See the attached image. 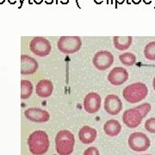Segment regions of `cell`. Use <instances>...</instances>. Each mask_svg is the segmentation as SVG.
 <instances>
[{"instance_id": "cell-1", "label": "cell", "mask_w": 155, "mask_h": 155, "mask_svg": "<svg viewBox=\"0 0 155 155\" xmlns=\"http://www.w3.org/2000/svg\"><path fill=\"white\" fill-rule=\"evenodd\" d=\"M151 110V104L145 103L134 108L128 109L124 111L122 115V121L129 128H135L140 125L143 118Z\"/></svg>"}, {"instance_id": "cell-2", "label": "cell", "mask_w": 155, "mask_h": 155, "mask_svg": "<svg viewBox=\"0 0 155 155\" xmlns=\"http://www.w3.org/2000/svg\"><path fill=\"white\" fill-rule=\"evenodd\" d=\"M49 139L46 132L42 130H35L29 134L28 146L29 152L34 155H42L49 148Z\"/></svg>"}, {"instance_id": "cell-3", "label": "cell", "mask_w": 155, "mask_h": 155, "mask_svg": "<svg viewBox=\"0 0 155 155\" xmlns=\"http://www.w3.org/2000/svg\"><path fill=\"white\" fill-rule=\"evenodd\" d=\"M75 137L69 130H61L55 137V148L59 155H71L74 150Z\"/></svg>"}, {"instance_id": "cell-4", "label": "cell", "mask_w": 155, "mask_h": 155, "mask_svg": "<svg viewBox=\"0 0 155 155\" xmlns=\"http://www.w3.org/2000/svg\"><path fill=\"white\" fill-rule=\"evenodd\" d=\"M148 95V88L144 83L137 82L127 85L122 91L124 99L129 104H137L144 100Z\"/></svg>"}, {"instance_id": "cell-5", "label": "cell", "mask_w": 155, "mask_h": 155, "mask_svg": "<svg viewBox=\"0 0 155 155\" xmlns=\"http://www.w3.org/2000/svg\"><path fill=\"white\" fill-rule=\"evenodd\" d=\"M82 47V41L78 36H61L59 39L57 48L61 53L71 54L78 52Z\"/></svg>"}, {"instance_id": "cell-6", "label": "cell", "mask_w": 155, "mask_h": 155, "mask_svg": "<svg viewBox=\"0 0 155 155\" xmlns=\"http://www.w3.org/2000/svg\"><path fill=\"white\" fill-rule=\"evenodd\" d=\"M128 146L134 152H145L151 146V140L146 134L142 132H134L128 137Z\"/></svg>"}, {"instance_id": "cell-7", "label": "cell", "mask_w": 155, "mask_h": 155, "mask_svg": "<svg viewBox=\"0 0 155 155\" xmlns=\"http://www.w3.org/2000/svg\"><path fill=\"white\" fill-rule=\"evenodd\" d=\"M29 48L34 54L40 57H45L50 54L52 46L48 39L41 36H35L29 42Z\"/></svg>"}, {"instance_id": "cell-8", "label": "cell", "mask_w": 155, "mask_h": 155, "mask_svg": "<svg viewBox=\"0 0 155 155\" xmlns=\"http://www.w3.org/2000/svg\"><path fill=\"white\" fill-rule=\"evenodd\" d=\"M92 63L97 70L104 71L113 65L114 56L110 52H109L107 50L99 51L93 57Z\"/></svg>"}, {"instance_id": "cell-9", "label": "cell", "mask_w": 155, "mask_h": 155, "mask_svg": "<svg viewBox=\"0 0 155 155\" xmlns=\"http://www.w3.org/2000/svg\"><path fill=\"white\" fill-rule=\"evenodd\" d=\"M104 107L105 111L111 116L118 115L122 110V102L121 98L114 94L108 95L104 99Z\"/></svg>"}, {"instance_id": "cell-10", "label": "cell", "mask_w": 155, "mask_h": 155, "mask_svg": "<svg viewBox=\"0 0 155 155\" xmlns=\"http://www.w3.org/2000/svg\"><path fill=\"white\" fill-rule=\"evenodd\" d=\"M102 99L99 94L96 92H90L84 99V109L89 114H95L101 108Z\"/></svg>"}, {"instance_id": "cell-11", "label": "cell", "mask_w": 155, "mask_h": 155, "mask_svg": "<svg viewBox=\"0 0 155 155\" xmlns=\"http://www.w3.org/2000/svg\"><path fill=\"white\" fill-rule=\"evenodd\" d=\"M127 79H128V72L123 67H114L108 75V81L114 86L122 85L126 81H127Z\"/></svg>"}, {"instance_id": "cell-12", "label": "cell", "mask_w": 155, "mask_h": 155, "mask_svg": "<svg viewBox=\"0 0 155 155\" xmlns=\"http://www.w3.org/2000/svg\"><path fill=\"white\" fill-rule=\"evenodd\" d=\"M24 116L34 122H47L50 119L49 113L40 108H29L24 112Z\"/></svg>"}, {"instance_id": "cell-13", "label": "cell", "mask_w": 155, "mask_h": 155, "mask_svg": "<svg viewBox=\"0 0 155 155\" xmlns=\"http://www.w3.org/2000/svg\"><path fill=\"white\" fill-rule=\"evenodd\" d=\"M38 62L35 59L28 55L21 56V73L22 75L34 74L38 69Z\"/></svg>"}, {"instance_id": "cell-14", "label": "cell", "mask_w": 155, "mask_h": 155, "mask_svg": "<svg viewBox=\"0 0 155 155\" xmlns=\"http://www.w3.org/2000/svg\"><path fill=\"white\" fill-rule=\"evenodd\" d=\"M97 132L93 127L90 126H83L79 129L78 136L79 140L84 144H91L97 139Z\"/></svg>"}, {"instance_id": "cell-15", "label": "cell", "mask_w": 155, "mask_h": 155, "mask_svg": "<svg viewBox=\"0 0 155 155\" xmlns=\"http://www.w3.org/2000/svg\"><path fill=\"white\" fill-rule=\"evenodd\" d=\"M54 91V84L48 79H42L39 81L35 87V91L38 97L41 98H47L50 97Z\"/></svg>"}, {"instance_id": "cell-16", "label": "cell", "mask_w": 155, "mask_h": 155, "mask_svg": "<svg viewBox=\"0 0 155 155\" xmlns=\"http://www.w3.org/2000/svg\"><path fill=\"white\" fill-rule=\"evenodd\" d=\"M104 130L107 135L110 137H116L122 131V125L117 120L110 119L104 123Z\"/></svg>"}, {"instance_id": "cell-17", "label": "cell", "mask_w": 155, "mask_h": 155, "mask_svg": "<svg viewBox=\"0 0 155 155\" xmlns=\"http://www.w3.org/2000/svg\"><path fill=\"white\" fill-rule=\"evenodd\" d=\"M132 41H133L132 36H114L113 38L115 48L120 51L128 49L132 44Z\"/></svg>"}, {"instance_id": "cell-18", "label": "cell", "mask_w": 155, "mask_h": 155, "mask_svg": "<svg viewBox=\"0 0 155 155\" xmlns=\"http://www.w3.org/2000/svg\"><path fill=\"white\" fill-rule=\"evenodd\" d=\"M33 92V84L28 80L21 81V98L28 99Z\"/></svg>"}, {"instance_id": "cell-19", "label": "cell", "mask_w": 155, "mask_h": 155, "mask_svg": "<svg viewBox=\"0 0 155 155\" xmlns=\"http://www.w3.org/2000/svg\"><path fill=\"white\" fill-rule=\"evenodd\" d=\"M119 60L123 65L131 67L135 64L136 62V56L133 53H123L119 56Z\"/></svg>"}, {"instance_id": "cell-20", "label": "cell", "mask_w": 155, "mask_h": 155, "mask_svg": "<svg viewBox=\"0 0 155 155\" xmlns=\"http://www.w3.org/2000/svg\"><path fill=\"white\" fill-rule=\"evenodd\" d=\"M144 55L147 60L150 61H155V41L146 45L144 49Z\"/></svg>"}, {"instance_id": "cell-21", "label": "cell", "mask_w": 155, "mask_h": 155, "mask_svg": "<svg viewBox=\"0 0 155 155\" xmlns=\"http://www.w3.org/2000/svg\"><path fill=\"white\" fill-rule=\"evenodd\" d=\"M145 128L151 134H155V118L152 117L145 122Z\"/></svg>"}, {"instance_id": "cell-22", "label": "cell", "mask_w": 155, "mask_h": 155, "mask_svg": "<svg viewBox=\"0 0 155 155\" xmlns=\"http://www.w3.org/2000/svg\"><path fill=\"white\" fill-rule=\"evenodd\" d=\"M84 155H100L99 151L95 147H90L84 152Z\"/></svg>"}, {"instance_id": "cell-23", "label": "cell", "mask_w": 155, "mask_h": 155, "mask_svg": "<svg viewBox=\"0 0 155 155\" xmlns=\"http://www.w3.org/2000/svg\"><path fill=\"white\" fill-rule=\"evenodd\" d=\"M132 2H133L134 4H136V5H138L139 3L140 2V0H132Z\"/></svg>"}, {"instance_id": "cell-24", "label": "cell", "mask_w": 155, "mask_h": 155, "mask_svg": "<svg viewBox=\"0 0 155 155\" xmlns=\"http://www.w3.org/2000/svg\"><path fill=\"white\" fill-rule=\"evenodd\" d=\"M153 88L155 91V77L153 78Z\"/></svg>"}, {"instance_id": "cell-25", "label": "cell", "mask_w": 155, "mask_h": 155, "mask_svg": "<svg viewBox=\"0 0 155 155\" xmlns=\"http://www.w3.org/2000/svg\"><path fill=\"white\" fill-rule=\"evenodd\" d=\"M35 2V4H41L42 2V0H34Z\"/></svg>"}, {"instance_id": "cell-26", "label": "cell", "mask_w": 155, "mask_h": 155, "mask_svg": "<svg viewBox=\"0 0 155 155\" xmlns=\"http://www.w3.org/2000/svg\"><path fill=\"white\" fill-rule=\"evenodd\" d=\"M116 2H117L118 4H122V3L124 2V0H116Z\"/></svg>"}, {"instance_id": "cell-27", "label": "cell", "mask_w": 155, "mask_h": 155, "mask_svg": "<svg viewBox=\"0 0 155 155\" xmlns=\"http://www.w3.org/2000/svg\"><path fill=\"white\" fill-rule=\"evenodd\" d=\"M9 2L11 4H15V0H9Z\"/></svg>"}, {"instance_id": "cell-28", "label": "cell", "mask_w": 155, "mask_h": 155, "mask_svg": "<svg viewBox=\"0 0 155 155\" xmlns=\"http://www.w3.org/2000/svg\"><path fill=\"white\" fill-rule=\"evenodd\" d=\"M4 3H5V0H0V5H2Z\"/></svg>"}, {"instance_id": "cell-29", "label": "cell", "mask_w": 155, "mask_h": 155, "mask_svg": "<svg viewBox=\"0 0 155 155\" xmlns=\"http://www.w3.org/2000/svg\"><path fill=\"white\" fill-rule=\"evenodd\" d=\"M143 155H152V154H143Z\"/></svg>"}]
</instances>
